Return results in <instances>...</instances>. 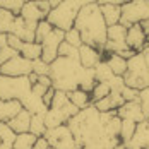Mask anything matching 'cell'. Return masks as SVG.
Here are the masks:
<instances>
[{
	"mask_svg": "<svg viewBox=\"0 0 149 149\" xmlns=\"http://www.w3.org/2000/svg\"><path fill=\"white\" fill-rule=\"evenodd\" d=\"M74 28L79 31L82 45H89L93 48H98L103 53V46L106 43V29L104 19L101 15L100 5L91 3L79 10V14L74 21Z\"/></svg>",
	"mask_w": 149,
	"mask_h": 149,
	"instance_id": "1",
	"label": "cell"
},
{
	"mask_svg": "<svg viewBox=\"0 0 149 149\" xmlns=\"http://www.w3.org/2000/svg\"><path fill=\"white\" fill-rule=\"evenodd\" d=\"M82 70V65L75 58H65L57 57L50 63V79L52 88L55 91L70 93L74 89H79V74Z\"/></svg>",
	"mask_w": 149,
	"mask_h": 149,
	"instance_id": "2",
	"label": "cell"
},
{
	"mask_svg": "<svg viewBox=\"0 0 149 149\" xmlns=\"http://www.w3.org/2000/svg\"><path fill=\"white\" fill-rule=\"evenodd\" d=\"M91 3H98V0H62L55 9L50 10V14L46 15V21L53 28L65 33L70 28H74V21L79 10Z\"/></svg>",
	"mask_w": 149,
	"mask_h": 149,
	"instance_id": "3",
	"label": "cell"
},
{
	"mask_svg": "<svg viewBox=\"0 0 149 149\" xmlns=\"http://www.w3.org/2000/svg\"><path fill=\"white\" fill-rule=\"evenodd\" d=\"M33 84L28 77H7L0 74V100H12L24 104L31 96Z\"/></svg>",
	"mask_w": 149,
	"mask_h": 149,
	"instance_id": "4",
	"label": "cell"
},
{
	"mask_svg": "<svg viewBox=\"0 0 149 149\" xmlns=\"http://www.w3.org/2000/svg\"><path fill=\"white\" fill-rule=\"evenodd\" d=\"M123 82L125 86L137 91L149 88V69L146 67L141 53H135L132 58L127 60V70L123 74Z\"/></svg>",
	"mask_w": 149,
	"mask_h": 149,
	"instance_id": "5",
	"label": "cell"
},
{
	"mask_svg": "<svg viewBox=\"0 0 149 149\" xmlns=\"http://www.w3.org/2000/svg\"><path fill=\"white\" fill-rule=\"evenodd\" d=\"M120 9V24L123 28H130L134 24H142L149 21V0H129Z\"/></svg>",
	"mask_w": 149,
	"mask_h": 149,
	"instance_id": "6",
	"label": "cell"
},
{
	"mask_svg": "<svg viewBox=\"0 0 149 149\" xmlns=\"http://www.w3.org/2000/svg\"><path fill=\"white\" fill-rule=\"evenodd\" d=\"M125 36H127V28H123L122 24L108 26V29H106V43L103 46V55H110V53L120 55L122 52H127L129 46L125 43Z\"/></svg>",
	"mask_w": 149,
	"mask_h": 149,
	"instance_id": "7",
	"label": "cell"
},
{
	"mask_svg": "<svg viewBox=\"0 0 149 149\" xmlns=\"http://www.w3.org/2000/svg\"><path fill=\"white\" fill-rule=\"evenodd\" d=\"M43 137L48 141V144L55 149H77L75 139L70 132V129L67 127V123L55 127V129H48Z\"/></svg>",
	"mask_w": 149,
	"mask_h": 149,
	"instance_id": "8",
	"label": "cell"
},
{
	"mask_svg": "<svg viewBox=\"0 0 149 149\" xmlns=\"http://www.w3.org/2000/svg\"><path fill=\"white\" fill-rule=\"evenodd\" d=\"M50 10H52V7H50L48 0H29V2H24L19 15L26 22L38 24L40 21H45L46 15L50 14Z\"/></svg>",
	"mask_w": 149,
	"mask_h": 149,
	"instance_id": "9",
	"label": "cell"
},
{
	"mask_svg": "<svg viewBox=\"0 0 149 149\" xmlns=\"http://www.w3.org/2000/svg\"><path fill=\"white\" fill-rule=\"evenodd\" d=\"M63 34H65L63 31L53 28V29L43 38V41L40 43V45H41V60H43V62L52 63L53 60L58 57V46H60V43L63 41Z\"/></svg>",
	"mask_w": 149,
	"mask_h": 149,
	"instance_id": "10",
	"label": "cell"
},
{
	"mask_svg": "<svg viewBox=\"0 0 149 149\" xmlns=\"http://www.w3.org/2000/svg\"><path fill=\"white\" fill-rule=\"evenodd\" d=\"M31 72H33V62L24 58L22 55H17L0 65V74L7 77H28Z\"/></svg>",
	"mask_w": 149,
	"mask_h": 149,
	"instance_id": "11",
	"label": "cell"
},
{
	"mask_svg": "<svg viewBox=\"0 0 149 149\" xmlns=\"http://www.w3.org/2000/svg\"><path fill=\"white\" fill-rule=\"evenodd\" d=\"M127 149H149V118L137 123L132 139L125 144Z\"/></svg>",
	"mask_w": 149,
	"mask_h": 149,
	"instance_id": "12",
	"label": "cell"
},
{
	"mask_svg": "<svg viewBox=\"0 0 149 149\" xmlns=\"http://www.w3.org/2000/svg\"><path fill=\"white\" fill-rule=\"evenodd\" d=\"M117 115L122 120H130L135 123H141L146 120V115L142 111V106L139 101H125V103L117 110Z\"/></svg>",
	"mask_w": 149,
	"mask_h": 149,
	"instance_id": "13",
	"label": "cell"
},
{
	"mask_svg": "<svg viewBox=\"0 0 149 149\" xmlns=\"http://www.w3.org/2000/svg\"><path fill=\"white\" fill-rule=\"evenodd\" d=\"M125 43L129 46V50H132L135 53H141L142 48L146 46V33L142 31L141 24H134L130 28H127V36H125Z\"/></svg>",
	"mask_w": 149,
	"mask_h": 149,
	"instance_id": "14",
	"label": "cell"
},
{
	"mask_svg": "<svg viewBox=\"0 0 149 149\" xmlns=\"http://www.w3.org/2000/svg\"><path fill=\"white\" fill-rule=\"evenodd\" d=\"M77 50H79V63L86 69H94L103 60V53L98 48H93L89 45H81Z\"/></svg>",
	"mask_w": 149,
	"mask_h": 149,
	"instance_id": "15",
	"label": "cell"
},
{
	"mask_svg": "<svg viewBox=\"0 0 149 149\" xmlns=\"http://www.w3.org/2000/svg\"><path fill=\"white\" fill-rule=\"evenodd\" d=\"M29 123H31V113L28 110H21L12 120L7 122V125L14 130L15 134H24V132H29Z\"/></svg>",
	"mask_w": 149,
	"mask_h": 149,
	"instance_id": "16",
	"label": "cell"
},
{
	"mask_svg": "<svg viewBox=\"0 0 149 149\" xmlns=\"http://www.w3.org/2000/svg\"><path fill=\"white\" fill-rule=\"evenodd\" d=\"M22 110V104L19 101H12V100H0V122L7 123L9 120H12Z\"/></svg>",
	"mask_w": 149,
	"mask_h": 149,
	"instance_id": "17",
	"label": "cell"
},
{
	"mask_svg": "<svg viewBox=\"0 0 149 149\" xmlns=\"http://www.w3.org/2000/svg\"><path fill=\"white\" fill-rule=\"evenodd\" d=\"M100 10H101V15H103L106 26L120 24V17H122L120 5H110V3H106V5H100Z\"/></svg>",
	"mask_w": 149,
	"mask_h": 149,
	"instance_id": "18",
	"label": "cell"
},
{
	"mask_svg": "<svg viewBox=\"0 0 149 149\" xmlns=\"http://www.w3.org/2000/svg\"><path fill=\"white\" fill-rule=\"evenodd\" d=\"M103 60L108 63L110 70L113 72V75H120L123 77L125 70H127V60L122 58L117 53H110V55H103Z\"/></svg>",
	"mask_w": 149,
	"mask_h": 149,
	"instance_id": "19",
	"label": "cell"
},
{
	"mask_svg": "<svg viewBox=\"0 0 149 149\" xmlns=\"http://www.w3.org/2000/svg\"><path fill=\"white\" fill-rule=\"evenodd\" d=\"M67 96H69V101L74 104L77 110H84L89 104H93L91 103V94L86 93V91H82V89L70 91V93H67Z\"/></svg>",
	"mask_w": 149,
	"mask_h": 149,
	"instance_id": "20",
	"label": "cell"
},
{
	"mask_svg": "<svg viewBox=\"0 0 149 149\" xmlns=\"http://www.w3.org/2000/svg\"><path fill=\"white\" fill-rule=\"evenodd\" d=\"M96 86V77H94V69H86L82 67L81 74H79V89L89 93L93 91V88Z\"/></svg>",
	"mask_w": 149,
	"mask_h": 149,
	"instance_id": "21",
	"label": "cell"
},
{
	"mask_svg": "<svg viewBox=\"0 0 149 149\" xmlns=\"http://www.w3.org/2000/svg\"><path fill=\"white\" fill-rule=\"evenodd\" d=\"M15 17H17V14L5 10V9H0V34H12Z\"/></svg>",
	"mask_w": 149,
	"mask_h": 149,
	"instance_id": "22",
	"label": "cell"
},
{
	"mask_svg": "<svg viewBox=\"0 0 149 149\" xmlns=\"http://www.w3.org/2000/svg\"><path fill=\"white\" fill-rule=\"evenodd\" d=\"M19 55H22L24 58L34 62V60L41 58V45L36 43V41H29V43L24 41V43H22V48H21V52H19Z\"/></svg>",
	"mask_w": 149,
	"mask_h": 149,
	"instance_id": "23",
	"label": "cell"
},
{
	"mask_svg": "<svg viewBox=\"0 0 149 149\" xmlns=\"http://www.w3.org/2000/svg\"><path fill=\"white\" fill-rule=\"evenodd\" d=\"M36 135H33L31 132H24V134H17L14 139L12 149H33L34 142H36Z\"/></svg>",
	"mask_w": 149,
	"mask_h": 149,
	"instance_id": "24",
	"label": "cell"
},
{
	"mask_svg": "<svg viewBox=\"0 0 149 149\" xmlns=\"http://www.w3.org/2000/svg\"><path fill=\"white\" fill-rule=\"evenodd\" d=\"M45 115H31V123H29V132L36 137H43L46 134V125L45 120H43Z\"/></svg>",
	"mask_w": 149,
	"mask_h": 149,
	"instance_id": "25",
	"label": "cell"
},
{
	"mask_svg": "<svg viewBox=\"0 0 149 149\" xmlns=\"http://www.w3.org/2000/svg\"><path fill=\"white\" fill-rule=\"evenodd\" d=\"M135 129H137V123L135 122H130V120H122V127H120V142L122 144H127L130 139H132V135H134Z\"/></svg>",
	"mask_w": 149,
	"mask_h": 149,
	"instance_id": "26",
	"label": "cell"
},
{
	"mask_svg": "<svg viewBox=\"0 0 149 149\" xmlns=\"http://www.w3.org/2000/svg\"><path fill=\"white\" fill-rule=\"evenodd\" d=\"M94 77H96V82H108L113 77V72L110 70V67H108V63L104 60H101L94 67Z\"/></svg>",
	"mask_w": 149,
	"mask_h": 149,
	"instance_id": "27",
	"label": "cell"
},
{
	"mask_svg": "<svg viewBox=\"0 0 149 149\" xmlns=\"http://www.w3.org/2000/svg\"><path fill=\"white\" fill-rule=\"evenodd\" d=\"M110 93H111V89H110V86L106 82H96V86L91 91V103H96V101L106 98Z\"/></svg>",
	"mask_w": 149,
	"mask_h": 149,
	"instance_id": "28",
	"label": "cell"
},
{
	"mask_svg": "<svg viewBox=\"0 0 149 149\" xmlns=\"http://www.w3.org/2000/svg\"><path fill=\"white\" fill-rule=\"evenodd\" d=\"M15 132L7 125V123H3V122H0V142L2 144H5V146H9V148H12V144H14V139H15Z\"/></svg>",
	"mask_w": 149,
	"mask_h": 149,
	"instance_id": "29",
	"label": "cell"
},
{
	"mask_svg": "<svg viewBox=\"0 0 149 149\" xmlns=\"http://www.w3.org/2000/svg\"><path fill=\"white\" fill-rule=\"evenodd\" d=\"M52 29H53V26H52L46 19H45V21H40V22H38V26H36V33H34V41H36V43H41V41H43V38H45Z\"/></svg>",
	"mask_w": 149,
	"mask_h": 149,
	"instance_id": "30",
	"label": "cell"
},
{
	"mask_svg": "<svg viewBox=\"0 0 149 149\" xmlns=\"http://www.w3.org/2000/svg\"><path fill=\"white\" fill-rule=\"evenodd\" d=\"M63 41L69 43L70 46H74V48H79V46L82 45L81 34H79V31L75 29V28H70L69 31H65V34H63Z\"/></svg>",
	"mask_w": 149,
	"mask_h": 149,
	"instance_id": "31",
	"label": "cell"
},
{
	"mask_svg": "<svg viewBox=\"0 0 149 149\" xmlns=\"http://www.w3.org/2000/svg\"><path fill=\"white\" fill-rule=\"evenodd\" d=\"M58 57L79 60V50H77V48H74V46H70L69 43H65V41H62V43H60V46H58Z\"/></svg>",
	"mask_w": 149,
	"mask_h": 149,
	"instance_id": "32",
	"label": "cell"
},
{
	"mask_svg": "<svg viewBox=\"0 0 149 149\" xmlns=\"http://www.w3.org/2000/svg\"><path fill=\"white\" fill-rule=\"evenodd\" d=\"M22 5H24V0H0V9L10 10V12H14L17 15L21 12Z\"/></svg>",
	"mask_w": 149,
	"mask_h": 149,
	"instance_id": "33",
	"label": "cell"
},
{
	"mask_svg": "<svg viewBox=\"0 0 149 149\" xmlns=\"http://www.w3.org/2000/svg\"><path fill=\"white\" fill-rule=\"evenodd\" d=\"M33 74H36L38 77H40V75H48L50 74V63L43 62L41 58L34 60V62H33Z\"/></svg>",
	"mask_w": 149,
	"mask_h": 149,
	"instance_id": "34",
	"label": "cell"
},
{
	"mask_svg": "<svg viewBox=\"0 0 149 149\" xmlns=\"http://www.w3.org/2000/svg\"><path fill=\"white\" fill-rule=\"evenodd\" d=\"M139 103L142 106V111H144L146 118H149V88L139 91Z\"/></svg>",
	"mask_w": 149,
	"mask_h": 149,
	"instance_id": "35",
	"label": "cell"
},
{
	"mask_svg": "<svg viewBox=\"0 0 149 149\" xmlns=\"http://www.w3.org/2000/svg\"><path fill=\"white\" fill-rule=\"evenodd\" d=\"M19 55V52H15V50H12L10 46H2L0 48V65L2 63H5V62H9L10 58H14V57H17Z\"/></svg>",
	"mask_w": 149,
	"mask_h": 149,
	"instance_id": "36",
	"label": "cell"
},
{
	"mask_svg": "<svg viewBox=\"0 0 149 149\" xmlns=\"http://www.w3.org/2000/svg\"><path fill=\"white\" fill-rule=\"evenodd\" d=\"M120 94H122L123 101H139V91L132 89V88H129V86H125L123 89L120 91Z\"/></svg>",
	"mask_w": 149,
	"mask_h": 149,
	"instance_id": "37",
	"label": "cell"
},
{
	"mask_svg": "<svg viewBox=\"0 0 149 149\" xmlns=\"http://www.w3.org/2000/svg\"><path fill=\"white\" fill-rule=\"evenodd\" d=\"M22 40L21 38H17V36H14V34H7V46H10L12 50H15V52H21V48H22Z\"/></svg>",
	"mask_w": 149,
	"mask_h": 149,
	"instance_id": "38",
	"label": "cell"
},
{
	"mask_svg": "<svg viewBox=\"0 0 149 149\" xmlns=\"http://www.w3.org/2000/svg\"><path fill=\"white\" fill-rule=\"evenodd\" d=\"M46 89L48 88H45V86H41V84H33V88H31V93L33 94H36V96H40V98H43V94L46 93Z\"/></svg>",
	"mask_w": 149,
	"mask_h": 149,
	"instance_id": "39",
	"label": "cell"
},
{
	"mask_svg": "<svg viewBox=\"0 0 149 149\" xmlns=\"http://www.w3.org/2000/svg\"><path fill=\"white\" fill-rule=\"evenodd\" d=\"M53 96H55V89H53V88H48V89H46V93L43 94V98H41V100H43V103H45L46 106H50L52 100H53Z\"/></svg>",
	"mask_w": 149,
	"mask_h": 149,
	"instance_id": "40",
	"label": "cell"
},
{
	"mask_svg": "<svg viewBox=\"0 0 149 149\" xmlns=\"http://www.w3.org/2000/svg\"><path fill=\"white\" fill-rule=\"evenodd\" d=\"M48 148H50V144H48V141L45 137H38L34 146H33V149H48Z\"/></svg>",
	"mask_w": 149,
	"mask_h": 149,
	"instance_id": "41",
	"label": "cell"
},
{
	"mask_svg": "<svg viewBox=\"0 0 149 149\" xmlns=\"http://www.w3.org/2000/svg\"><path fill=\"white\" fill-rule=\"evenodd\" d=\"M129 0H98V5H106V3H110V5H123V3H127Z\"/></svg>",
	"mask_w": 149,
	"mask_h": 149,
	"instance_id": "42",
	"label": "cell"
},
{
	"mask_svg": "<svg viewBox=\"0 0 149 149\" xmlns=\"http://www.w3.org/2000/svg\"><path fill=\"white\" fill-rule=\"evenodd\" d=\"M36 82L41 84V86H45V88H52V79H50V75H40ZM36 82H34V84H36Z\"/></svg>",
	"mask_w": 149,
	"mask_h": 149,
	"instance_id": "43",
	"label": "cell"
},
{
	"mask_svg": "<svg viewBox=\"0 0 149 149\" xmlns=\"http://www.w3.org/2000/svg\"><path fill=\"white\" fill-rule=\"evenodd\" d=\"M141 55H142V58H144L146 67L149 69V43H146V46H144V48H142V52H141Z\"/></svg>",
	"mask_w": 149,
	"mask_h": 149,
	"instance_id": "44",
	"label": "cell"
},
{
	"mask_svg": "<svg viewBox=\"0 0 149 149\" xmlns=\"http://www.w3.org/2000/svg\"><path fill=\"white\" fill-rule=\"evenodd\" d=\"M7 45V34H0V48Z\"/></svg>",
	"mask_w": 149,
	"mask_h": 149,
	"instance_id": "45",
	"label": "cell"
},
{
	"mask_svg": "<svg viewBox=\"0 0 149 149\" xmlns=\"http://www.w3.org/2000/svg\"><path fill=\"white\" fill-rule=\"evenodd\" d=\"M113 149H127V148H125V144H122V142H120V144H117Z\"/></svg>",
	"mask_w": 149,
	"mask_h": 149,
	"instance_id": "46",
	"label": "cell"
},
{
	"mask_svg": "<svg viewBox=\"0 0 149 149\" xmlns=\"http://www.w3.org/2000/svg\"><path fill=\"white\" fill-rule=\"evenodd\" d=\"M48 149H55V148H52V146H50V148H48Z\"/></svg>",
	"mask_w": 149,
	"mask_h": 149,
	"instance_id": "47",
	"label": "cell"
},
{
	"mask_svg": "<svg viewBox=\"0 0 149 149\" xmlns=\"http://www.w3.org/2000/svg\"><path fill=\"white\" fill-rule=\"evenodd\" d=\"M24 2H29V0H24Z\"/></svg>",
	"mask_w": 149,
	"mask_h": 149,
	"instance_id": "48",
	"label": "cell"
},
{
	"mask_svg": "<svg viewBox=\"0 0 149 149\" xmlns=\"http://www.w3.org/2000/svg\"><path fill=\"white\" fill-rule=\"evenodd\" d=\"M0 144H2V142H0Z\"/></svg>",
	"mask_w": 149,
	"mask_h": 149,
	"instance_id": "49",
	"label": "cell"
}]
</instances>
